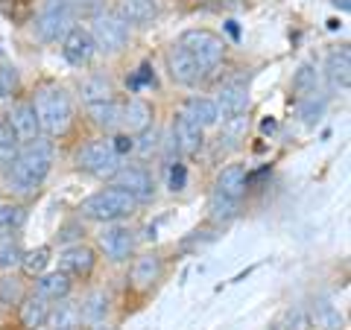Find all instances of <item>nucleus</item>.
<instances>
[{"mask_svg": "<svg viewBox=\"0 0 351 330\" xmlns=\"http://www.w3.org/2000/svg\"><path fill=\"white\" fill-rule=\"evenodd\" d=\"M50 164H53V144L50 140H41V138L29 140V144L15 155V161L9 164L6 184L21 196L36 193L44 184V179H47Z\"/></svg>", "mask_w": 351, "mask_h": 330, "instance_id": "1", "label": "nucleus"}, {"mask_svg": "<svg viewBox=\"0 0 351 330\" xmlns=\"http://www.w3.org/2000/svg\"><path fill=\"white\" fill-rule=\"evenodd\" d=\"M36 117H38V126L47 138H59L71 129V120H73V103L64 88H44V91L36 94Z\"/></svg>", "mask_w": 351, "mask_h": 330, "instance_id": "2", "label": "nucleus"}, {"mask_svg": "<svg viewBox=\"0 0 351 330\" xmlns=\"http://www.w3.org/2000/svg\"><path fill=\"white\" fill-rule=\"evenodd\" d=\"M135 199L120 190V187H106V190H97L94 196H88V199L82 202V216L94 219V223H117V219L129 216L132 211H135Z\"/></svg>", "mask_w": 351, "mask_h": 330, "instance_id": "3", "label": "nucleus"}, {"mask_svg": "<svg viewBox=\"0 0 351 330\" xmlns=\"http://www.w3.org/2000/svg\"><path fill=\"white\" fill-rule=\"evenodd\" d=\"M76 24L73 0H44L36 15V36L41 41H62Z\"/></svg>", "mask_w": 351, "mask_h": 330, "instance_id": "4", "label": "nucleus"}, {"mask_svg": "<svg viewBox=\"0 0 351 330\" xmlns=\"http://www.w3.org/2000/svg\"><path fill=\"white\" fill-rule=\"evenodd\" d=\"M179 47L188 53L205 73H211L226 56V41L211 29H188L179 38Z\"/></svg>", "mask_w": 351, "mask_h": 330, "instance_id": "5", "label": "nucleus"}, {"mask_svg": "<svg viewBox=\"0 0 351 330\" xmlns=\"http://www.w3.org/2000/svg\"><path fill=\"white\" fill-rule=\"evenodd\" d=\"M120 161L123 158L112 149L108 140H88V144L76 152V164H80V170H85L88 175H97V179H112V175L123 167Z\"/></svg>", "mask_w": 351, "mask_h": 330, "instance_id": "6", "label": "nucleus"}, {"mask_svg": "<svg viewBox=\"0 0 351 330\" xmlns=\"http://www.w3.org/2000/svg\"><path fill=\"white\" fill-rule=\"evenodd\" d=\"M91 38L97 50L103 53H120L129 44V24L117 12H100L91 18Z\"/></svg>", "mask_w": 351, "mask_h": 330, "instance_id": "7", "label": "nucleus"}, {"mask_svg": "<svg viewBox=\"0 0 351 330\" xmlns=\"http://www.w3.org/2000/svg\"><path fill=\"white\" fill-rule=\"evenodd\" d=\"M112 181L120 190H126L135 202H147L156 196V179H152L144 167H120L112 175Z\"/></svg>", "mask_w": 351, "mask_h": 330, "instance_id": "8", "label": "nucleus"}, {"mask_svg": "<svg viewBox=\"0 0 351 330\" xmlns=\"http://www.w3.org/2000/svg\"><path fill=\"white\" fill-rule=\"evenodd\" d=\"M97 53V44L91 38V32L82 29V27H73L68 36L62 38V56L68 64H73V68H85V64H91Z\"/></svg>", "mask_w": 351, "mask_h": 330, "instance_id": "9", "label": "nucleus"}, {"mask_svg": "<svg viewBox=\"0 0 351 330\" xmlns=\"http://www.w3.org/2000/svg\"><path fill=\"white\" fill-rule=\"evenodd\" d=\"M100 249L106 251V257L114 263L129 260V255L135 251V231L123 228V225L108 228L106 234H100Z\"/></svg>", "mask_w": 351, "mask_h": 330, "instance_id": "10", "label": "nucleus"}, {"mask_svg": "<svg viewBox=\"0 0 351 330\" xmlns=\"http://www.w3.org/2000/svg\"><path fill=\"white\" fill-rule=\"evenodd\" d=\"M9 126L18 135L21 144H29V140H38L41 138V126H38V117H36V108L32 103H15L12 112L6 114Z\"/></svg>", "mask_w": 351, "mask_h": 330, "instance_id": "11", "label": "nucleus"}, {"mask_svg": "<svg viewBox=\"0 0 351 330\" xmlns=\"http://www.w3.org/2000/svg\"><path fill=\"white\" fill-rule=\"evenodd\" d=\"M217 114L223 117V120H232V117H243L246 114V108H249V94H246V88L243 85H223L217 91Z\"/></svg>", "mask_w": 351, "mask_h": 330, "instance_id": "12", "label": "nucleus"}, {"mask_svg": "<svg viewBox=\"0 0 351 330\" xmlns=\"http://www.w3.org/2000/svg\"><path fill=\"white\" fill-rule=\"evenodd\" d=\"M94 263H97V255H94V249H88L82 243H76V246H68L59 255V269L64 275H71V278H85V275H91L94 269Z\"/></svg>", "mask_w": 351, "mask_h": 330, "instance_id": "13", "label": "nucleus"}, {"mask_svg": "<svg viewBox=\"0 0 351 330\" xmlns=\"http://www.w3.org/2000/svg\"><path fill=\"white\" fill-rule=\"evenodd\" d=\"M167 68H170V76H173V82H179V85H196L205 76V71L196 64L188 53H184L182 47H173L167 53Z\"/></svg>", "mask_w": 351, "mask_h": 330, "instance_id": "14", "label": "nucleus"}, {"mask_svg": "<svg viewBox=\"0 0 351 330\" xmlns=\"http://www.w3.org/2000/svg\"><path fill=\"white\" fill-rule=\"evenodd\" d=\"M173 144H176L179 152H184V155H193V152H199V147H202V129L184 114H176V120H173Z\"/></svg>", "mask_w": 351, "mask_h": 330, "instance_id": "15", "label": "nucleus"}, {"mask_svg": "<svg viewBox=\"0 0 351 330\" xmlns=\"http://www.w3.org/2000/svg\"><path fill=\"white\" fill-rule=\"evenodd\" d=\"M325 76L331 82L334 91H348V82H351V53L343 50H334L325 62Z\"/></svg>", "mask_w": 351, "mask_h": 330, "instance_id": "16", "label": "nucleus"}, {"mask_svg": "<svg viewBox=\"0 0 351 330\" xmlns=\"http://www.w3.org/2000/svg\"><path fill=\"white\" fill-rule=\"evenodd\" d=\"M71 275H64L62 269L59 272H47V275H38V283H36V295L47 301H62L71 295Z\"/></svg>", "mask_w": 351, "mask_h": 330, "instance_id": "17", "label": "nucleus"}, {"mask_svg": "<svg viewBox=\"0 0 351 330\" xmlns=\"http://www.w3.org/2000/svg\"><path fill=\"white\" fill-rule=\"evenodd\" d=\"M149 123H152V108L144 100H129L126 105H120V126H123L129 135L149 129Z\"/></svg>", "mask_w": 351, "mask_h": 330, "instance_id": "18", "label": "nucleus"}, {"mask_svg": "<svg viewBox=\"0 0 351 330\" xmlns=\"http://www.w3.org/2000/svg\"><path fill=\"white\" fill-rule=\"evenodd\" d=\"M246 170L240 167V164H228V167L217 175V193H223L228 196V199H234L240 202L243 199V193H246Z\"/></svg>", "mask_w": 351, "mask_h": 330, "instance_id": "19", "label": "nucleus"}, {"mask_svg": "<svg viewBox=\"0 0 351 330\" xmlns=\"http://www.w3.org/2000/svg\"><path fill=\"white\" fill-rule=\"evenodd\" d=\"M117 15L126 24H149L158 15V0H120Z\"/></svg>", "mask_w": 351, "mask_h": 330, "instance_id": "20", "label": "nucleus"}, {"mask_svg": "<svg viewBox=\"0 0 351 330\" xmlns=\"http://www.w3.org/2000/svg\"><path fill=\"white\" fill-rule=\"evenodd\" d=\"M80 322H82L80 304L62 299L59 304H50V313H47V322L44 325H50V330H76Z\"/></svg>", "mask_w": 351, "mask_h": 330, "instance_id": "21", "label": "nucleus"}, {"mask_svg": "<svg viewBox=\"0 0 351 330\" xmlns=\"http://www.w3.org/2000/svg\"><path fill=\"white\" fill-rule=\"evenodd\" d=\"M161 278V260L156 255H144L132 266V287L135 290H149L152 283Z\"/></svg>", "mask_w": 351, "mask_h": 330, "instance_id": "22", "label": "nucleus"}, {"mask_svg": "<svg viewBox=\"0 0 351 330\" xmlns=\"http://www.w3.org/2000/svg\"><path fill=\"white\" fill-rule=\"evenodd\" d=\"M182 114L188 117V120H193V123L199 126L202 131L211 129V126H217V120H219L214 100H205V97H193V100H188V105H184Z\"/></svg>", "mask_w": 351, "mask_h": 330, "instance_id": "23", "label": "nucleus"}, {"mask_svg": "<svg viewBox=\"0 0 351 330\" xmlns=\"http://www.w3.org/2000/svg\"><path fill=\"white\" fill-rule=\"evenodd\" d=\"M80 316H82V322L88 325H103L106 322V316H108V295L106 292H88L82 304H80Z\"/></svg>", "mask_w": 351, "mask_h": 330, "instance_id": "24", "label": "nucleus"}, {"mask_svg": "<svg viewBox=\"0 0 351 330\" xmlns=\"http://www.w3.org/2000/svg\"><path fill=\"white\" fill-rule=\"evenodd\" d=\"M112 94H114V88L106 76H88V79H82V85H80V97H82L85 105L112 100Z\"/></svg>", "mask_w": 351, "mask_h": 330, "instance_id": "25", "label": "nucleus"}, {"mask_svg": "<svg viewBox=\"0 0 351 330\" xmlns=\"http://www.w3.org/2000/svg\"><path fill=\"white\" fill-rule=\"evenodd\" d=\"M47 313H50V301L41 299V295H32L27 304H21V322H24L27 330H38L47 322Z\"/></svg>", "mask_w": 351, "mask_h": 330, "instance_id": "26", "label": "nucleus"}, {"mask_svg": "<svg viewBox=\"0 0 351 330\" xmlns=\"http://www.w3.org/2000/svg\"><path fill=\"white\" fill-rule=\"evenodd\" d=\"M88 114H91L94 126H100V129H106V131L120 129V105H117L114 100H103V103L88 105Z\"/></svg>", "mask_w": 351, "mask_h": 330, "instance_id": "27", "label": "nucleus"}, {"mask_svg": "<svg viewBox=\"0 0 351 330\" xmlns=\"http://www.w3.org/2000/svg\"><path fill=\"white\" fill-rule=\"evenodd\" d=\"M293 91H295L299 100L319 94V71H316L313 64H302V68L295 71V76H293Z\"/></svg>", "mask_w": 351, "mask_h": 330, "instance_id": "28", "label": "nucleus"}, {"mask_svg": "<svg viewBox=\"0 0 351 330\" xmlns=\"http://www.w3.org/2000/svg\"><path fill=\"white\" fill-rule=\"evenodd\" d=\"M311 318L319 330H343V316H339L328 301H313L311 304Z\"/></svg>", "mask_w": 351, "mask_h": 330, "instance_id": "29", "label": "nucleus"}, {"mask_svg": "<svg viewBox=\"0 0 351 330\" xmlns=\"http://www.w3.org/2000/svg\"><path fill=\"white\" fill-rule=\"evenodd\" d=\"M18 152H21V140L12 131V126H9L6 114H0V164H6L9 167V164L15 161Z\"/></svg>", "mask_w": 351, "mask_h": 330, "instance_id": "30", "label": "nucleus"}, {"mask_svg": "<svg viewBox=\"0 0 351 330\" xmlns=\"http://www.w3.org/2000/svg\"><path fill=\"white\" fill-rule=\"evenodd\" d=\"M24 249H21L15 234H0V269H15L21 266Z\"/></svg>", "mask_w": 351, "mask_h": 330, "instance_id": "31", "label": "nucleus"}, {"mask_svg": "<svg viewBox=\"0 0 351 330\" xmlns=\"http://www.w3.org/2000/svg\"><path fill=\"white\" fill-rule=\"evenodd\" d=\"M27 223V211L21 205H0V234H15Z\"/></svg>", "mask_w": 351, "mask_h": 330, "instance_id": "32", "label": "nucleus"}, {"mask_svg": "<svg viewBox=\"0 0 351 330\" xmlns=\"http://www.w3.org/2000/svg\"><path fill=\"white\" fill-rule=\"evenodd\" d=\"M237 205H240V202L228 199V196H223V193L214 190L211 205H208V207H211V219H214V223H228V219L237 216Z\"/></svg>", "mask_w": 351, "mask_h": 330, "instance_id": "33", "label": "nucleus"}, {"mask_svg": "<svg viewBox=\"0 0 351 330\" xmlns=\"http://www.w3.org/2000/svg\"><path fill=\"white\" fill-rule=\"evenodd\" d=\"M21 76L12 64H0V100H9L12 94H18Z\"/></svg>", "mask_w": 351, "mask_h": 330, "instance_id": "34", "label": "nucleus"}, {"mask_svg": "<svg viewBox=\"0 0 351 330\" xmlns=\"http://www.w3.org/2000/svg\"><path fill=\"white\" fill-rule=\"evenodd\" d=\"M322 112H325V97H304V100L299 103V114H302V120L304 123H316V120L322 117Z\"/></svg>", "mask_w": 351, "mask_h": 330, "instance_id": "35", "label": "nucleus"}, {"mask_svg": "<svg viewBox=\"0 0 351 330\" xmlns=\"http://www.w3.org/2000/svg\"><path fill=\"white\" fill-rule=\"evenodd\" d=\"M47 255H50L47 249H36V251H29V255L21 257V266H24L27 275H41L44 266H47V260H50Z\"/></svg>", "mask_w": 351, "mask_h": 330, "instance_id": "36", "label": "nucleus"}, {"mask_svg": "<svg viewBox=\"0 0 351 330\" xmlns=\"http://www.w3.org/2000/svg\"><path fill=\"white\" fill-rule=\"evenodd\" d=\"M24 292H21V283L15 278H0V304H21Z\"/></svg>", "mask_w": 351, "mask_h": 330, "instance_id": "37", "label": "nucleus"}, {"mask_svg": "<svg viewBox=\"0 0 351 330\" xmlns=\"http://www.w3.org/2000/svg\"><path fill=\"white\" fill-rule=\"evenodd\" d=\"M144 85H156V73H152L149 64H141L138 73L129 79V88H132V91H141Z\"/></svg>", "mask_w": 351, "mask_h": 330, "instance_id": "38", "label": "nucleus"}, {"mask_svg": "<svg viewBox=\"0 0 351 330\" xmlns=\"http://www.w3.org/2000/svg\"><path fill=\"white\" fill-rule=\"evenodd\" d=\"M184 184H188V170H184V164L176 161L170 167V190L179 193V190H184Z\"/></svg>", "mask_w": 351, "mask_h": 330, "instance_id": "39", "label": "nucleus"}, {"mask_svg": "<svg viewBox=\"0 0 351 330\" xmlns=\"http://www.w3.org/2000/svg\"><path fill=\"white\" fill-rule=\"evenodd\" d=\"M108 144H112V149L117 152L120 158H123L126 152H135V138H132V135H117V138L108 140Z\"/></svg>", "mask_w": 351, "mask_h": 330, "instance_id": "40", "label": "nucleus"}, {"mask_svg": "<svg viewBox=\"0 0 351 330\" xmlns=\"http://www.w3.org/2000/svg\"><path fill=\"white\" fill-rule=\"evenodd\" d=\"M158 135H156V131H149V129H144V138H141V144H138V140H135V152H141V155H149V152L152 149H156L158 147V140H156Z\"/></svg>", "mask_w": 351, "mask_h": 330, "instance_id": "41", "label": "nucleus"}, {"mask_svg": "<svg viewBox=\"0 0 351 330\" xmlns=\"http://www.w3.org/2000/svg\"><path fill=\"white\" fill-rule=\"evenodd\" d=\"M76 234H80V228H73V225H68V228H64V231H62V234H59V240H71V237H76Z\"/></svg>", "mask_w": 351, "mask_h": 330, "instance_id": "42", "label": "nucleus"}, {"mask_svg": "<svg viewBox=\"0 0 351 330\" xmlns=\"http://www.w3.org/2000/svg\"><path fill=\"white\" fill-rule=\"evenodd\" d=\"M331 3H334L337 9H343V12H348V9H351V0H331Z\"/></svg>", "mask_w": 351, "mask_h": 330, "instance_id": "43", "label": "nucleus"}, {"mask_svg": "<svg viewBox=\"0 0 351 330\" xmlns=\"http://www.w3.org/2000/svg\"><path fill=\"white\" fill-rule=\"evenodd\" d=\"M94 330H108V327H103V325H94Z\"/></svg>", "mask_w": 351, "mask_h": 330, "instance_id": "44", "label": "nucleus"}]
</instances>
